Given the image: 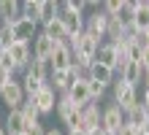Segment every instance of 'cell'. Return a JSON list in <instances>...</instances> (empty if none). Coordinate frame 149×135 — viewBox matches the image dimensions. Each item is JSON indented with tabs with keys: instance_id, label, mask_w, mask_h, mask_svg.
I'll return each mask as SVG.
<instances>
[{
	"instance_id": "cell-1",
	"label": "cell",
	"mask_w": 149,
	"mask_h": 135,
	"mask_svg": "<svg viewBox=\"0 0 149 135\" xmlns=\"http://www.w3.org/2000/svg\"><path fill=\"white\" fill-rule=\"evenodd\" d=\"M114 105H117L122 114H127L130 108H136L138 105L136 87L127 84V81H122V78H117V81H114Z\"/></svg>"
},
{
	"instance_id": "cell-2",
	"label": "cell",
	"mask_w": 149,
	"mask_h": 135,
	"mask_svg": "<svg viewBox=\"0 0 149 135\" xmlns=\"http://www.w3.org/2000/svg\"><path fill=\"white\" fill-rule=\"evenodd\" d=\"M57 116L68 124V130H81V116H79V105H73V100L68 95H60L57 97V105H54Z\"/></svg>"
},
{
	"instance_id": "cell-3",
	"label": "cell",
	"mask_w": 149,
	"mask_h": 135,
	"mask_svg": "<svg viewBox=\"0 0 149 135\" xmlns=\"http://www.w3.org/2000/svg\"><path fill=\"white\" fill-rule=\"evenodd\" d=\"M57 19L63 22V30L68 38H73V35H81L84 33V14H76V11H68V8L60 6V14Z\"/></svg>"
},
{
	"instance_id": "cell-4",
	"label": "cell",
	"mask_w": 149,
	"mask_h": 135,
	"mask_svg": "<svg viewBox=\"0 0 149 135\" xmlns=\"http://www.w3.org/2000/svg\"><path fill=\"white\" fill-rule=\"evenodd\" d=\"M106 30H109V16L103 14V11H95L90 16H84V33L92 35L95 41L106 38Z\"/></svg>"
},
{
	"instance_id": "cell-5",
	"label": "cell",
	"mask_w": 149,
	"mask_h": 135,
	"mask_svg": "<svg viewBox=\"0 0 149 135\" xmlns=\"http://www.w3.org/2000/svg\"><path fill=\"white\" fill-rule=\"evenodd\" d=\"M122 127H125V114H122L117 105L103 108V114H100V130H106V132H114V135H117Z\"/></svg>"
},
{
	"instance_id": "cell-6",
	"label": "cell",
	"mask_w": 149,
	"mask_h": 135,
	"mask_svg": "<svg viewBox=\"0 0 149 135\" xmlns=\"http://www.w3.org/2000/svg\"><path fill=\"white\" fill-rule=\"evenodd\" d=\"M73 65V51L68 43H54L52 49V57H49V68L52 70H68Z\"/></svg>"
},
{
	"instance_id": "cell-7",
	"label": "cell",
	"mask_w": 149,
	"mask_h": 135,
	"mask_svg": "<svg viewBox=\"0 0 149 135\" xmlns=\"http://www.w3.org/2000/svg\"><path fill=\"white\" fill-rule=\"evenodd\" d=\"M100 114H103V108L98 103H87V105L79 108V116H81V132L98 130L100 127Z\"/></svg>"
},
{
	"instance_id": "cell-8",
	"label": "cell",
	"mask_w": 149,
	"mask_h": 135,
	"mask_svg": "<svg viewBox=\"0 0 149 135\" xmlns=\"http://www.w3.org/2000/svg\"><path fill=\"white\" fill-rule=\"evenodd\" d=\"M0 100H3L8 105V111H16L22 103H24V92H22V84L19 81H11V84H6L3 89H0Z\"/></svg>"
},
{
	"instance_id": "cell-9",
	"label": "cell",
	"mask_w": 149,
	"mask_h": 135,
	"mask_svg": "<svg viewBox=\"0 0 149 135\" xmlns=\"http://www.w3.org/2000/svg\"><path fill=\"white\" fill-rule=\"evenodd\" d=\"M27 100L36 103L38 114L43 116V114H52V111H54V105H57V95H54V89H52V87H49V81H46L41 92H38V95H33V97H27Z\"/></svg>"
},
{
	"instance_id": "cell-10",
	"label": "cell",
	"mask_w": 149,
	"mask_h": 135,
	"mask_svg": "<svg viewBox=\"0 0 149 135\" xmlns=\"http://www.w3.org/2000/svg\"><path fill=\"white\" fill-rule=\"evenodd\" d=\"M11 33H14V41H22V43H33V38L38 35V24L19 16L14 24H11Z\"/></svg>"
},
{
	"instance_id": "cell-11",
	"label": "cell",
	"mask_w": 149,
	"mask_h": 135,
	"mask_svg": "<svg viewBox=\"0 0 149 135\" xmlns=\"http://www.w3.org/2000/svg\"><path fill=\"white\" fill-rule=\"evenodd\" d=\"M49 78H52V89H54V92H60V95H65L68 89H71L73 84H76V73H73V68H68V70H52L49 73Z\"/></svg>"
},
{
	"instance_id": "cell-12",
	"label": "cell",
	"mask_w": 149,
	"mask_h": 135,
	"mask_svg": "<svg viewBox=\"0 0 149 135\" xmlns=\"http://www.w3.org/2000/svg\"><path fill=\"white\" fill-rule=\"evenodd\" d=\"M8 54H11V60H14L16 70H27L30 60H33V49H30V43L14 41V43H11V49H8Z\"/></svg>"
},
{
	"instance_id": "cell-13",
	"label": "cell",
	"mask_w": 149,
	"mask_h": 135,
	"mask_svg": "<svg viewBox=\"0 0 149 135\" xmlns=\"http://www.w3.org/2000/svg\"><path fill=\"white\" fill-rule=\"evenodd\" d=\"M87 81H98L100 87H109V84H114V70L92 60L90 68H87Z\"/></svg>"
},
{
	"instance_id": "cell-14",
	"label": "cell",
	"mask_w": 149,
	"mask_h": 135,
	"mask_svg": "<svg viewBox=\"0 0 149 135\" xmlns=\"http://www.w3.org/2000/svg\"><path fill=\"white\" fill-rule=\"evenodd\" d=\"M30 49H33V57H36V60H41V62H49V57H52V49H54V41H52V38H46L43 33H38L36 38H33Z\"/></svg>"
},
{
	"instance_id": "cell-15",
	"label": "cell",
	"mask_w": 149,
	"mask_h": 135,
	"mask_svg": "<svg viewBox=\"0 0 149 135\" xmlns=\"http://www.w3.org/2000/svg\"><path fill=\"white\" fill-rule=\"evenodd\" d=\"M22 16V3H16V0H0V24H8L11 27L16 19Z\"/></svg>"
},
{
	"instance_id": "cell-16",
	"label": "cell",
	"mask_w": 149,
	"mask_h": 135,
	"mask_svg": "<svg viewBox=\"0 0 149 135\" xmlns=\"http://www.w3.org/2000/svg\"><path fill=\"white\" fill-rule=\"evenodd\" d=\"M95 62H100V65H106V68H111L114 73H117V49H114V43H103V46H98Z\"/></svg>"
},
{
	"instance_id": "cell-17",
	"label": "cell",
	"mask_w": 149,
	"mask_h": 135,
	"mask_svg": "<svg viewBox=\"0 0 149 135\" xmlns=\"http://www.w3.org/2000/svg\"><path fill=\"white\" fill-rule=\"evenodd\" d=\"M65 95L71 97V100H73V105H79V108H81V105H87V103H92V100H90V92H87V81H76V84L68 89Z\"/></svg>"
},
{
	"instance_id": "cell-18",
	"label": "cell",
	"mask_w": 149,
	"mask_h": 135,
	"mask_svg": "<svg viewBox=\"0 0 149 135\" xmlns=\"http://www.w3.org/2000/svg\"><path fill=\"white\" fill-rule=\"evenodd\" d=\"M57 14H60V3H57V0H41V8H38V24L52 22Z\"/></svg>"
},
{
	"instance_id": "cell-19",
	"label": "cell",
	"mask_w": 149,
	"mask_h": 135,
	"mask_svg": "<svg viewBox=\"0 0 149 135\" xmlns=\"http://www.w3.org/2000/svg\"><path fill=\"white\" fill-rule=\"evenodd\" d=\"M149 119V114L144 111L141 105H136V108H130V111L125 114V124L127 127H136V130H144V124Z\"/></svg>"
},
{
	"instance_id": "cell-20",
	"label": "cell",
	"mask_w": 149,
	"mask_h": 135,
	"mask_svg": "<svg viewBox=\"0 0 149 135\" xmlns=\"http://www.w3.org/2000/svg\"><path fill=\"white\" fill-rule=\"evenodd\" d=\"M6 135H22L24 132V119H22V114H19V108L16 111H8V119H6Z\"/></svg>"
},
{
	"instance_id": "cell-21",
	"label": "cell",
	"mask_w": 149,
	"mask_h": 135,
	"mask_svg": "<svg viewBox=\"0 0 149 135\" xmlns=\"http://www.w3.org/2000/svg\"><path fill=\"white\" fill-rule=\"evenodd\" d=\"M24 73H27V76H33V78H38V81H46V78H49V62H41V60H36V57H33Z\"/></svg>"
},
{
	"instance_id": "cell-22",
	"label": "cell",
	"mask_w": 149,
	"mask_h": 135,
	"mask_svg": "<svg viewBox=\"0 0 149 135\" xmlns=\"http://www.w3.org/2000/svg\"><path fill=\"white\" fill-rule=\"evenodd\" d=\"M119 78L136 87L138 81H141V65H138V62H127V65H125V68L119 70Z\"/></svg>"
},
{
	"instance_id": "cell-23",
	"label": "cell",
	"mask_w": 149,
	"mask_h": 135,
	"mask_svg": "<svg viewBox=\"0 0 149 135\" xmlns=\"http://www.w3.org/2000/svg\"><path fill=\"white\" fill-rule=\"evenodd\" d=\"M133 16H136V8H133V0H122V6H119V14L114 16V19H119L125 27L133 24Z\"/></svg>"
},
{
	"instance_id": "cell-24",
	"label": "cell",
	"mask_w": 149,
	"mask_h": 135,
	"mask_svg": "<svg viewBox=\"0 0 149 135\" xmlns=\"http://www.w3.org/2000/svg\"><path fill=\"white\" fill-rule=\"evenodd\" d=\"M19 84H22V92L27 95V97H33V95H38L41 89H43V84H46V81H38V78H33V76L24 73V78L19 81Z\"/></svg>"
},
{
	"instance_id": "cell-25",
	"label": "cell",
	"mask_w": 149,
	"mask_h": 135,
	"mask_svg": "<svg viewBox=\"0 0 149 135\" xmlns=\"http://www.w3.org/2000/svg\"><path fill=\"white\" fill-rule=\"evenodd\" d=\"M19 114H22V119H24V124H30V122H38V108H36V103L33 100H24L22 105H19Z\"/></svg>"
},
{
	"instance_id": "cell-26",
	"label": "cell",
	"mask_w": 149,
	"mask_h": 135,
	"mask_svg": "<svg viewBox=\"0 0 149 135\" xmlns=\"http://www.w3.org/2000/svg\"><path fill=\"white\" fill-rule=\"evenodd\" d=\"M38 8H41V0H24L22 3V16L38 24Z\"/></svg>"
},
{
	"instance_id": "cell-27",
	"label": "cell",
	"mask_w": 149,
	"mask_h": 135,
	"mask_svg": "<svg viewBox=\"0 0 149 135\" xmlns=\"http://www.w3.org/2000/svg\"><path fill=\"white\" fill-rule=\"evenodd\" d=\"M11 43H14L11 27H8V24H0V51H8V49H11Z\"/></svg>"
},
{
	"instance_id": "cell-28",
	"label": "cell",
	"mask_w": 149,
	"mask_h": 135,
	"mask_svg": "<svg viewBox=\"0 0 149 135\" xmlns=\"http://www.w3.org/2000/svg\"><path fill=\"white\" fill-rule=\"evenodd\" d=\"M87 92H90V100L92 103H98L103 95H106V87H100L98 81H87Z\"/></svg>"
},
{
	"instance_id": "cell-29",
	"label": "cell",
	"mask_w": 149,
	"mask_h": 135,
	"mask_svg": "<svg viewBox=\"0 0 149 135\" xmlns=\"http://www.w3.org/2000/svg\"><path fill=\"white\" fill-rule=\"evenodd\" d=\"M0 68L8 70V73H16V65H14V60H11L8 51H0Z\"/></svg>"
},
{
	"instance_id": "cell-30",
	"label": "cell",
	"mask_w": 149,
	"mask_h": 135,
	"mask_svg": "<svg viewBox=\"0 0 149 135\" xmlns=\"http://www.w3.org/2000/svg\"><path fill=\"white\" fill-rule=\"evenodd\" d=\"M119 6H122V0H106V3H103V14L106 16H117Z\"/></svg>"
},
{
	"instance_id": "cell-31",
	"label": "cell",
	"mask_w": 149,
	"mask_h": 135,
	"mask_svg": "<svg viewBox=\"0 0 149 135\" xmlns=\"http://www.w3.org/2000/svg\"><path fill=\"white\" fill-rule=\"evenodd\" d=\"M24 135H46V130H43L41 122H30V124H24Z\"/></svg>"
},
{
	"instance_id": "cell-32",
	"label": "cell",
	"mask_w": 149,
	"mask_h": 135,
	"mask_svg": "<svg viewBox=\"0 0 149 135\" xmlns=\"http://www.w3.org/2000/svg\"><path fill=\"white\" fill-rule=\"evenodd\" d=\"M11 81H14V73H8V70L0 68V89H3L6 84H11Z\"/></svg>"
},
{
	"instance_id": "cell-33",
	"label": "cell",
	"mask_w": 149,
	"mask_h": 135,
	"mask_svg": "<svg viewBox=\"0 0 149 135\" xmlns=\"http://www.w3.org/2000/svg\"><path fill=\"white\" fill-rule=\"evenodd\" d=\"M138 105H141L144 111L149 114V89H144V95H141V100H138Z\"/></svg>"
},
{
	"instance_id": "cell-34",
	"label": "cell",
	"mask_w": 149,
	"mask_h": 135,
	"mask_svg": "<svg viewBox=\"0 0 149 135\" xmlns=\"http://www.w3.org/2000/svg\"><path fill=\"white\" fill-rule=\"evenodd\" d=\"M117 135H136V127H127V124H125V127H122Z\"/></svg>"
},
{
	"instance_id": "cell-35",
	"label": "cell",
	"mask_w": 149,
	"mask_h": 135,
	"mask_svg": "<svg viewBox=\"0 0 149 135\" xmlns=\"http://www.w3.org/2000/svg\"><path fill=\"white\" fill-rule=\"evenodd\" d=\"M141 78L146 81V89H149V68H144V70H141Z\"/></svg>"
},
{
	"instance_id": "cell-36",
	"label": "cell",
	"mask_w": 149,
	"mask_h": 135,
	"mask_svg": "<svg viewBox=\"0 0 149 135\" xmlns=\"http://www.w3.org/2000/svg\"><path fill=\"white\" fill-rule=\"evenodd\" d=\"M68 135H87V132H81V130H68Z\"/></svg>"
},
{
	"instance_id": "cell-37",
	"label": "cell",
	"mask_w": 149,
	"mask_h": 135,
	"mask_svg": "<svg viewBox=\"0 0 149 135\" xmlns=\"http://www.w3.org/2000/svg\"><path fill=\"white\" fill-rule=\"evenodd\" d=\"M87 135H103V130L98 127V130H90V132H87Z\"/></svg>"
},
{
	"instance_id": "cell-38",
	"label": "cell",
	"mask_w": 149,
	"mask_h": 135,
	"mask_svg": "<svg viewBox=\"0 0 149 135\" xmlns=\"http://www.w3.org/2000/svg\"><path fill=\"white\" fill-rule=\"evenodd\" d=\"M46 135H63V132H60V130L54 127V130H46Z\"/></svg>"
},
{
	"instance_id": "cell-39",
	"label": "cell",
	"mask_w": 149,
	"mask_h": 135,
	"mask_svg": "<svg viewBox=\"0 0 149 135\" xmlns=\"http://www.w3.org/2000/svg\"><path fill=\"white\" fill-rule=\"evenodd\" d=\"M136 135H149V132L146 130H136Z\"/></svg>"
},
{
	"instance_id": "cell-40",
	"label": "cell",
	"mask_w": 149,
	"mask_h": 135,
	"mask_svg": "<svg viewBox=\"0 0 149 135\" xmlns=\"http://www.w3.org/2000/svg\"><path fill=\"white\" fill-rule=\"evenodd\" d=\"M144 130H146V132H149V119H146V124H144Z\"/></svg>"
},
{
	"instance_id": "cell-41",
	"label": "cell",
	"mask_w": 149,
	"mask_h": 135,
	"mask_svg": "<svg viewBox=\"0 0 149 135\" xmlns=\"http://www.w3.org/2000/svg\"><path fill=\"white\" fill-rule=\"evenodd\" d=\"M103 135H114V132H106V130H103Z\"/></svg>"
},
{
	"instance_id": "cell-42",
	"label": "cell",
	"mask_w": 149,
	"mask_h": 135,
	"mask_svg": "<svg viewBox=\"0 0 149 135\" xmlns=\"http://www.w3.org/2000/svg\"><path fill=\"white\" fill-rule=\"evenodd\" d=\"M146 11H149V0H146Z\"/></svg>"
},
{
	"instance_id": "cell-43",
	"label": "cell",
	"mask_w": 149,
	"mask_h": 135,
	"mask_svg": "<svg viewBox=\"0 0 149 135\" xmlns=\"http://www.w3.org/2000/svg\"><path fill=\"white\" fill-rule=\"evenodd\" d=\"M0 135H6V130H0Z\"/></svg>"
},
{
	"instance_id": "cell-44",
	"label": "cell",
	"mask_w": 149,
	"mask_h": 135,
	"mask_svg": "<svg viewBox=\"0 0 149 135\" xmlns=\"http://www.w3.org/2000/svg\"><path fill=\"white\" fill-rule=\"evenodd\" d=\"M0 130H3V122H0Z\"/></svg>"
},
{
	"instance_id": "cell-45",
	"label": "cell",
	"mask_w": 149,
	"mask_h": 135,
	"mask_svg": "<svg viewBox=\"0 0 149 135\" xmlns=\"http://www.w3.org/2000/svg\"><path fill=\"white\" fill-rule=\"evenodd\" d=\"M22 135H24V132H22Z\"/></svg>"
}]
</instances>
